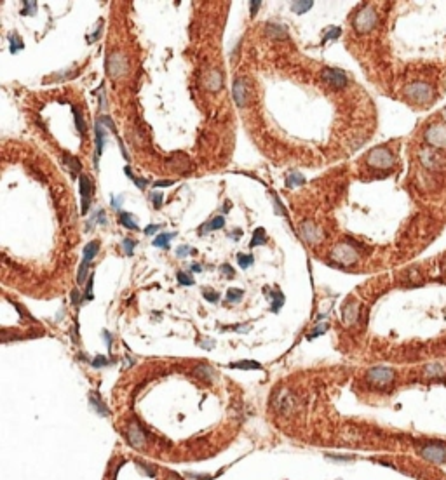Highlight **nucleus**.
<instances>
[{
	"label": "nucleus",
	"instance_id": "12",
	"mask_svg": "<svg viewBox=\"0 0 446 480\" xmlns=\"http://www.w3.org/2000/svg\"><path fill=\"white\" fill-rule=\"evenodd\" d=\"M422 458L432 461V463H445L446 461V447L439 444H427L420 449Z\"/></svg>",
	"mask_w": 446,
	"mask_h": 480
},
{
	"label": "nucleus",
	"instance_id": "24",
	"mask_svg": "<svg viewBox=\"0 0 446 480\" xmlns=\"http://www.w3.org/2000/svg\"><path fill=\"white\" fill-rule=\"evenodd\" d=\"M229 367L230 369H241V371H251V369L260 371V369H262V364L256 362V360H239V362H232V364H229Z\"/></svg>",
	"mask_w": 446,
	"mask_h": 480
},
{
	"label": "nucleus",
	"instance_id": "60",
	"mask_svg": "<svg viewBox=\"0 0 446 480\" xmlns=\"http://www.w3.org/2000/svg\"><path fill=\"white\" fill-rule=\"evenodd\" d=\"M242 237V230H233V233H230V239H233V240H239Z\"/></svg>",
	"mask_w": 446,
	"mask_h": 480
},
{
	"label": "nucleus",
	"instance_id": "21",
	"mask_svg": "<svg viewBox=\"0 0 446 480\" xmlns=\"http://www.w3.org/2000/svg\"><path fill=\"white\" fill-rule=\"evenodd\" d=\"M194 374H196L197 377H200V379L208 381V383H211V381L214 379V369L208 364H199L196 369H194Z\"/></svg>",
	"mask_w": 446,
	"mask_h": 480
},
{
	"label": "nucleus",
	"instance_id": "44",
	"mask_svg": "<svg viewBox=\"0 0 446 480\" xmlns=\"http://www.w3.org/2000/svg\"><path fill=\"white\" fill-rule=\"evenodd\" d=\"M188 254H196V251H194L190 245H179V247L176 249V256L178 257H187Z\"/></svg>",
	"mask_w": 446,
	"mask_h": 480
},
{
	"label": "nucleus",
	"instance_id": "41",
	"mask_svg": "<svg viewBox=\"0 0 446 480\" xmlns=\"http://www.w3.org/2000/svg\"><path fill=\"white\" fill-rule=\"evenodd\" d=\"M110 362H113V360H110V359H107V357H103V355H98L96 359H92V362H91V365L92 367H105V365H108Z\"/></svg>",
	"mask_w": 446,
	"mask_h": 480
},
{
	"label": "nucleus",
	"instance_id": "50",
	"mask_svg": "<svg viewBox=\"0 0 446 480\" xmlns=\"http://www.w3.org/2000/svg\"><path fill=\"white\" fill-rule=\"evenodd\" d=\"M92 221H96V223H100V224H107V218H105V211L103 209H100V211H96L94 212V218H92ZM91 221V223H92ZM89 223V224H91Z\"/></svg>",
	"mask_w": 446,
	"mask_h": 480
},
{
	"label": "nucleus",
	"instance_id": "2",
	"mask_svg": "<svg viewBox=\"0 0 446 480\" xmlns=\"http://www.w3.org/2000/svg\"><path fill=\"white\" fill-rule=\"evenodd\" d=\"M394 164H396V158H394V154H392L387 146L373 148L366 155V166L371 167V169H380V171L391 169Z\"/></svg>",
	"mask_w": 446,
	"mask_h": 480
},
{
	"label": "nucleus",
	"instance_id": "4",
	"mask_svg": "<svg viewBox=\"0 0 446 480\" xmlns=\"http://www.w3.org/2000/svg\"><path fill=\"white\" fill-rule=\"evenodd\" d=\"M330 257L337 263L338 266H349V265H356L359 261V253L354 245L350 244H337L333 249H331Z\"/></svg>",
	"mask_w": 446,
	"mask_h": 480
},
{
	"label": "nucleus",
	"instance_id": "33",
	"mask_svg": "<svg viewBox=\"0 0 446 480\" xmlns=\"http://www.w3.org/2000/svg\"><path fill=\"white\" fill-rule=\"evenodd\" d=\"M242 298H244V291L235 289V287H230V289L227 291L225 301H229V303H239Z\"/></svg>",
	"mask_w": 446,
	"mask_h": 480
},
{
	"label": "nucleus",
	"instance_id": "18",
	"mask_svg": "<svg viewBox=\"0 0 446 480\" xmlns=\"http://www.w3.org/2000/svg\"><path fill=\"white\" fill-rule=\"evenodd\" d=\"M98 251H100V242H98V240H91V242L84 247V257H82L84 265L91 266L92 259H94V256L98 254Z\"/></svg>",
	"mask_w": 446,
	"mask_h": 480
},
{
	"label": "nucleus",
	"instance_id": "53",
	"mask_svg": "<svg viewBox=\"0 0 446 480\" xmlns=\"http://www.w3.org/2000/svg\"><path fill=\"white\" fill-rule=\"evenodd\" d=\"M173 185H175V181H173V179H159V181H155V183H154V187H155V188L173 187Z\"/></svg>",
	"mask_w": 446,
	"mask_h": 480
},
{
	"label": "nucleus",
	"instance_id": "17",
	"mask_svg": "<svg viewBox=\"0 0 446 480\" xmlns=\"http://www.w3.org/2000/svg\"><path fill=\"white\" fill-rule=\"evenodd\" d=\"M263 294H267L268 298H270V310L274 311V313H279V310L284 305V294L281 292L279 289L270 291L268 287H263Z\"/></svg>",
	"mask_w": 446,
	"mask_h": 480
},
{
	"label": "nucleus",
	"instance_id": "19",
	"mask_svg": "<svg viewBox=\"0 0 446 480\" xmlns=\"http://www.w3.org/2000/svg\"><path fill=\"white\" fill-rule=\"evenodd\" d=\"M265 35L270 38H288V30L286 26L277 25V23H268L265 26Z\"/></svg>",
	"mask_w": 446,
	"mask_h": 480
},
{
	"label": "nucleus",
	"instance_id": "56",
	"mask_svg": "<svg viewBox=\"0 0 446 480\" xmlns=\"http://www.w3.org/2000/svg\"><path fill=\"white\" fill-rule=\"evenodd\" d=\"M274 202H275V212H281L283 216H286V209L283 207V204H281V200H279L277 195H274Z\"/></svg>",
	"mask_w": 446,
	"mask_h": 480
},
{
	"label": "nucleus",
	"instance_id": "52",
	"mask_svg": "<svg viewBox=\"0 0 446 480\" xmlns=\"http://www.w3.org/2000/svg\"><path fill=\"white\" fill-rule=\"evenodd\" d=\"M101 30H103V23H100V26H98V30H96V32H94V34H92V35H89V37H88V42H89V44H94V42H96L98 38H100V35H101Z\"/></svg>",
	"mask_w": 446,
	"mask_h": 480
},
{
	"label": "nucleus",
	"instance_id": "34",
	"mask_svg": "<svg viewBox=\"0 0 446 480\" xmlns=\"http://www.w3.org/2000/svg\"><path fill=\"white\" fill-rule=\"evenodd\" d=\"M253 263H254L253 254H242V253L237 254V265L241 266L242 270H248Z\"/></svg>",
	"mask_w": 446,
	"mask_h": 480
},
{
	"label": "nucleus",
	"instance_id": "28",
	"mask_svg": "<svg viewBox=\"0 0 446 480\" xmlns=\"http://www.w3.org/2000/svg\"><path fill=\"white\" fill-rule=\"evenodd\" d=\"M63 158H65V164H67V167L70 169L71 174H79L80 172L82 166H80L79 158H75L73 155H70V154H63ZM79 176H80V174H79Z\"/></svg>",
	"mask_w": 446,
	"mask_h": 480
},
{
	"label": "nucleus",
	"instance_id": "11",
	"mask_svg": "<svg viewBox=\"0 0 446 480\" xmlns=\"http://www.w3.org/2000/svg\"><path fill=\"white\" fill-rule=\"evenodd\" d=\"M300 237L310 245H316L319 244L322 240V232L321 228H317L312 221H303L300 224Z\"/></svg>",
	"mask_w": 446,
	"mask_h": 480
},
{
	"label": "nucleus",
	"instance_id": "35",
	"mask_svg": "<svg viewBox=\"0 0 446 480\" xmlns=\"http://www.w3.org/2000/svg\"><path fill=\"white\" fill-rule=\"evenodd\" d=\"M23 11H21V16H26V14H30V16H35L37 14V2H34V0H25L23 2Z\"/></svg>",
	"mask_w": 446,
	"mask_h": 480
},
{
	"label": "nucleus",
	"instance_id": "25",
	"mask_svg": "<svg viewBox=\"0 0 446 480\" xmlns=\"http://www.w3.org/2000/svg\"><path fill=\"white\" fill-rule=\"evenodd\" d=\"M265 242H267V233H265V228L258 226L253 232V237H251V240H250V249L265 245Z\"/></svg>",
	"mask_w": 446,
	"mask_h": 480
},
{
	"label": "nucleus",
	"instance_id": "58",
	"mask_svg": "<svg viewBox=\"0 0 446 480\" xmlns=\"http://www.w3.org/2000/svg\"><path fill=\"white\" fill-rule=\"evenodd\" d=\"M103 338H105V341H107V346H108V350H112V336H110V332L108 331H103Z\"/></svg>",
	"mask_w": 446,
	"mask_h": 480
},
{
	"label": "nucleus",
	"instance_id": "1",
	"mask_svg": "<svg viewBox=\"0 0 446 480\" xmlns=\"http://www.w3.org/2000/svg\"><path fill=\"white\" fill-rule=\"evenodd\" d=\"M405 96L406 100L413 104H429L434 100V87L427 82H411L405 87Z\"/></svg>",
	"mask_w": 446,
	"mask_h": 480
},
{
	"label": "nucleus",
	"instance_id": "29",
	"mask_svg": "<svg viewBox=\"0 0 446 480\" xmlns=\"http://www.w3.org/2000/svg\"><path fill=\"white\" fill-rule=\"evenodd\" d=\"M7 40H9V49H11V52L13 54H16V52H19V51L25 49V44H23V40H21V37L18 34H11L7 37Z\"/></svg>",
	"mask_w": 446,
	"mask_h": 480
},
{
	"label": "nucleus",
	"instance_id": "48",
	"mask_svg": "<svg viewBox=\"0 0 446 480\" xmlns=\"http://www.w3.org/2000/svg\"><path fill=\"white\" fill-rule=\"evenodd\" d=\"M314 329H316V331L310 332V334L307 336L309 340H314V338H317V336H319V334H324L326 329H328V324H321V326H316V327H314Z\"/></svg>",
	"mask_w": 446,
	"mask_h": 480
},
{
	"label": "nucleus",
	"instance_id": "9",
	"mask_svg": "<svg viewBox=\"0 0 446 480\" xmlns=\"http://www.w3.org/2000/svg\"><path fill=\"white\" fill-rule=\"evenodd\" d=\"M321 79L324 80L326 84H330L333 89H343V87H347V84H349L347 75L343 73L342 70H337V68H322Z\"/></svg>",
	"mask_w": 446,
	"mask_h": 480
},
{
	"label": "nucleus",
	"instance_id": "3",
	"mask_svg": "<svg viewBox=\"0 0 446 480\" xmlns=\"http://www.w3.org/2000/svg\"><path fill=\"white\" fill-rule=\"evenodd\" d=\"M378 25V14L373 7H363L356 13L354 19H352V26L357 34H370L371 30H375V26Z\"/></svg>",
	"mask_w": 446,
	"mask_h": 480
},
{
	"label": "nucleus",
	"instance_id": "43",
	"mask_svg": "<svg viewBox=\"0 0 446 480\" xmlns=\"http://www.w3.org/2000/svg\"><path fill=\"white\" fill-rule=\"evenodd\" d=\"M225 226V218L223 216H216L213 221H209V228H211V232L213 230H220V228Z\"/></svg>",
	"mask_w": 446,
	"mask_h": 480
},
{
	"label": "nucleus",
	"instance_id": "23",
	"mask_svg": "<svg viewBox=\"0 0 446 480\" xmlns=\"http://www.w3.org/2000/svg\"><path fill=\"white\" fill-rule=\"evenodd\" d=\"M89 404H91L92 409L98 411L101 416H108V407L105 406L103 400H101V397L96 394V392H91V394H89Z\"/></svg>",
	"mask_w": 446,
	"mask_h": 480
},
{
	"label": "nucleus",
	"instance_id": "13",
	"mask_svg": "<svg viewBox=\"0 0 446 480\" xmlns=\"http://www.w3.org/2000/svg\"><path fill=\"white\" fill-rule=\"evenodd\" d=\"M202 86L209 92H218L223 87V73L220 70H216V68L209 70L208 73L202 75Z\"/></svg>",
	"mask_w": 446,
	"mask_h": 480
},
{
	"label": "nucleus",
	"instance_id": "27",
	"mask_svg": "<svg viewBox=\"0 0 446 480\" xmlns=\"http://www.w3.org/2000/svg\"><path fill=\"white\" fill-rule=\"evenodd\" d=\"M175 237H176V232H173V233H161V235H157L154 239V245H155V247H159V249H167V247H169V242H171Z\"/></svg>",
	"mask_w": 446,
	"mask_h": 480
},
{
	"label": "nucleus",
	"instance_id": "46",
	"mask_svg": "<svg viewBox=\"0 0 446 480\" xmlns=\"http://www.w3.org/2000/svg\"><path fill=\"white\" fill-rule=\"evenodd\" d=\"M150 199H152V206H154L155 209H161V207H162V199H164V195L161 193V191H155V193H152V195H150Z\"/></svg>",
	"mask_w": 446,
	"mask_h": 480
},
{
	"label": "nucleus",
	"instance_id": "39",
	"mask_svg": "<svg viewBox=\"0 0 446 480\" xmlns=\"http://www.w3.org/2000/svg\"><path fill=\"white\" fill-rule=\"evenodd\" d=\"M250 329L251 327L248 326V324H244V326H223L220 331L221 332L223 331H235V332H244V334H246V332H250Z\"/></svg>",
	"mask_w": 446,
	"mask_h": 480
},
{
	"label": "nucleus",
	"instance_id": "5",
	"mask_svg": "<svg viewBox=\"0 0 446 480\" xmlns=\"http://www.w3.org/2000/svg\"><path fill=\"white\" fill-rule=\"evenodd\" d=\"M129 70V65H127V58L124 54L119 52V51H113V52L108 54L107 58V73L112 79H121L127 73Z\"/></svg>",
	"mask_w": 446,
	"mask_h": 480
},
{
	"label": "nucleus",
	"instance_id": "40",
	"mask_svg": "<svg viewBox=\"0 0 446 480\" xmlns=\"http://www.w3.org/2000/svg\"><path fill=\"white\" fill-rule=\"evenodd\" d=\"M98 120H100L101 124L105 125L107 129H110V131H113V134H117V127H115V124H113V120L110 119L108 115H100L98 117Z\"/></svg>",
	"mask_w": 446,
	"mask_h": 480
},
{
	"label": "nucleus",
	"instance_id": "42",
	"mask_svg": "<svg viewBox=\"0 0 446 480\" xmlns=\"http://www.w3.org/2000/svg\"><path fill=\"white\" fill-rule=\"evenodd\" d=\"M79 75V70H65L63 73L54 75V80H67V79H73Z\"/></svg>",
	"mask_w": 446,
	"mask_h": 480
},
{
	"label": "nucleus",
	"instance_id": "51",
	"mask_svg": "<svg viewBox=\"0 0 446 480\" xmlns=\"http://www.w3.org/2000/svg\"><path fill=\"white\" fill-rule=\"evenodd\" d=\"M262 7V2L260 0H254V2H250V13H251V17H254L256 16V13H258V9Z\"/></svg>",
	"mask_w": 446,
	"mask_h": 480
},
{
	"label": "nucleus",
	"instance_id": "8",
	"mask_svg": "<svg viewBox=\"0 0 446 480\" xmlns=\"http://www.w3.org/2000/svg\"><path fill=\"white\" fill-rule=\"evenodd\" d=\"M426 141L434 148L446 150V125L445 124H432L426 131Z\"/></svg>",
	"mask_w": 446,
	"mask_h": 480
},
{
	"label": "nucleus",
	"instance_id": "57",
	"mask_svg": "<svg viewBox=\"0 0 446 480\" xmlns=\"http://www.w3.org/2000/svg\"><path fill=\"white\" fill-rule=\"evenodd\" d=\"M133 183L136 185L138 188H140V190H145L146 185H148V179H145V178H134Z\"/></svg>",
	"mask_w": 446,
	"mask_h": 480
},
{
	"label": "nucleus",
	"instance_id": "47",
	"mask_svg": "<svg viewBox=\"0 0 446 480\" xmlns=\"http://www.w3.org/2000/svg\"><path fill=\"white\" fill-rule=\"evenodd\" d=\"M220 272H221V275H225L227 278H233V275H235V270H233L229 263H223V265L220 266Z\"/></svg>",
	"mask_w": 446,
	"mask_h": 480
},
{
	"label": "nucleus",
	"instance_id": "54",
	"mask_svg": "<svg viewBox=\"0 0 446 480\" xmlns=\"http://www.w3.org/2000/svg\"><path fill=\"white\" fill-rule=\"evenodd\" d=\"M138 466H142V470L146 473L148 477H155V470L152 466H148V464H145V463H142V461H138Z\"/></svg>",
	"mask_w": 446,
	"mask_h": 480
},
{
	"label": "nucleus",
	"instance_id": "7",
	"mask_svg": "<svg viewBox=\"0 0 446 480\" xmlns=\"http://www.w3.org/2000/svg\"><path fill=\"white\" fill-rule=\"evenodd\" d=\"M232 96H233V101L237 104L239 108H246L250 104V87H248V82L244 77H235L233 80V86H232Z\"/></svg>",
	"mask_w": 446,
	"mask_h": 480
},
{
	"label": "nucleus",
	"instance_id": "10",
	"mask_svg": "<svg viewBox=\"0 0 446 480\" xmlns=\"http://www.w3.org/2000/svg\"><path fill=\"white\" fill-rule=\"evenodd\" d=\"M79 187H80V197H82V206H80V212L84 216L89 212L91 207V195H92V183L89 179L88 174H80L79 176Z\"/></svg>",
	"mask_w": 446,
	"mask_h": 480
},
{
	"label": "nucleus",
	"instance_id": "20",
	"mask_svg": "<svg viewBox=\"0 0 446 480\" xmlns=\"http://www.w3.org/2000/svg\"><path fill=\"white\" fill-rule=\"evenodd\" d=\"M446 374V365L441 362H434L424 367V376L426 377H441Z\"/></svg>",
	"mask_w": 446,
	"mask_h": 480
},
{
	"label": "nucleus",
	"instance_id": "62",
	"mask_svg": "<svg viewBox=\"0 0 446 480\" xmlns=\"http://www.w3.org/2000/svg\"><path fill=\"white\" fill-rule=\"evenodd\" d=\"M121 200H122V197H119V199H113L112 197V206L115 207V209H119V207H121Z\"/></svg>",
	"mask_w": 446,
	"mask_h": 480
},
{
	"label": "nucleus",
	"instance_id": "37",
	"mask_svg": "<svg viewBox=\"0 0 446 480\" xmlns=\"http://www.w3.org/2000/svg\"><path fill=\"white\" fill-rule=\"evenodd\" d=\"M134 247H136V240L124 239V242H122V251L125 253V256H133V254H134Z\"/></svg>",
	"mask_w": 446,
	"mask_h": 480
},
{
	"label": "nucleus",
	"instance_id": "6",
	"mask_svg": "<svg viewBox=\"0 0 446 480\" xmlns=\"http://www.w3.org/2000/svg\"><path fill=\"white\" fill-rule=\"evenodd\" d=\"M396 377V373L389 367H371L366 373V379L370 385L375 386H387L391 385Z\"/></svg>",
	"mask_w": 446,
	"mask_h": 480
},
{
	"label": "nucleus",
	"instance_id": "16",
	"mask_svg": "<svg viewBox=\"0 0 446 480\" xmlns=\"http://www.w3.org/2000/svg\"><path fill=\"white\" fill-rule=\"evenodd\" d=\"M127 440L133 447H142L145 444V433L138 423H131L127 427Z\"/></svg>",
	"mask_w": 446,
	"mask_h": 480
},
{
	"label": "nucleus",
	"instance_id": "61",
	"mask_svg": "<svg viewBox=\"0 0 446 480\" xmlns=\"http://www.w3.org/2000/svg\"><path fill=\"white\" fill-rule=\"evenodd\" d=\"M190 270H192L194 274H200V272H202V266H200V265H197V263H194V265L190 266Z\"/></svg>",
	"mask_w": 446,
	"mask_h": 480
},
{
	"label": "nucleus",
	"instance_id": "55",
	"mask_svg": "<svg viewBox=\"0 0 446 480\" xmlns=\"http://www.w3.org/2000/svg\"><path fill=\"white\" fill-rule=\"evenodd\" d=\"M161 228H162L161 224H148V226H146L143 232H145V235H154V233H157Z\"/></svg>",
	"mask_w": 446,
	"mask_h": 480
},
{
	"label": "nucleus",
	"instance_id": "32",
	"mask_svg": "<svg viewBox=\"0 0 446 480\" xmlns=\"http://www.w3.org/2000/svg\"><path fill=\"white\" fill-rule=\"evenodd\" d=\"M314 5V2L312 0H309V2H293L291 4V11L295 14H305L307 11H310V7Z\"/></svg>",
	"mask_w": 446,
	"mask_h": 480
},
{
	"label": "nucleus",
	"instance_id": "59",
	"mask_svg": "<svg viewBox=\"0 0 446 480\" xmlns=\"http://www.w3.org/2000/svg\"><path fill=\"white\" fill-rule=\"evenodd\" d=\"M124 174H125V176H127V178L131 179V181H133V179L136 178V176H134V174H133V171H131V167H129V166H125V167H124Z\"/></svg>",
	"mask_w": 446,
	"mask_h": 480
},
{
	"label": "nucleus",
	"instance_id": "26",
	"mask_svg": "<svg viewBox=\"0 0 446 480\" xmlns=\"http://www.w3.org/2000/svg\"><path fill=\"white\" fill-rule=\"evenodd\" d=\"M305 176H302L300 172H296V171H293V172H289L288 176H286V187L288 188H296V187H302V185H305Z\"/></svg>",
	"mask_w": 446,
	"mask_h": 480
},
{
	"label": "nucleus",
	"instance_id": "30",
	"mask_svg": "<svg viewBox=\"0 0 446 480\" xmlns=\"http://www.w3.org/2000/svg\"><path fill=\"white\" fill-rule=\"evenodd\" d=\"M119 223L127 228V230H138V223L134 221V216L131 212H121L119 214Z\"/></svg>",
	"mask_w": 446,
	"mask_h": 480
},
{
	"label": "nucleus",
	"instance_id": "31",
	"mask_svg": "<svg viewBox=\"0 0 446 480\" xmlns=\"http://www.w3.org/2000/svg\"><path fill=\"white\" fill-rule=\"evenodd\" d=\"M71 112H73V117H75V127L80 134H86V122H84V115L77 106H71Z\"/></svg>",
	"mask_w": 446,
	"mask_h": 480
},
{
	"label": "nucleus",
	"instance_id": "15",
	"mask_svg": "<svg viewBox=\"0 0 446 480\" xmlns=\"http://www.w3.org/2000/svg\"><path fill=\"white\" fill-rule=\"evenodd\" d=\"M94 134H96V154H94V169H98L100 166V157H101V152H103V146H105V137H107V129L105 125L101 124L100 120L96 119V125H94Z\"/></svg>",
	"mask_w": 446,
	"mask_h": 480
},
{
	"label": "nucleus",
	"instance_id": "22",
	"mask_svg": "<svg viewBox=\"0 0 446 480\" xmlns=\"http://www.w3.org/2000/svg\"><path fill=\"white\" fill-rule=\"evenodd\" d=\"M359 315V305L357 303H349L343 308V322L345 324H354L357 320Z\"/></svg>",
	"mask_w": 446,
	"mask_h": 480
},
{
	"label": "nucleus",
	"instance_id": "38",
	"mask_svg": "<svg viewBox=\"0 0 446 480\" xmlns=\"http://www.w3.org/2000/svg\"><path fill=\"white\" fill-rule=\"evenodd\" d=\"M176 280H178L179 286H194V282H196L190 275L185 274V272H178V274H176Z\"/></svg>",
	"mask_w": 446,
	"mask_h": 480
},
{
	"label": "nucleus",
	"instance_id": "14",
	"mask_svg": "<svg viewBox=\"0 0 446 480\" xmlns=\"http://www.w3.org/2000/svg\"><path fill=\"white\" fill-rule=\"evenodd\" d=\"M418 157H420L422 164H424L426 167H429V169H438V167L443 164V157L432 148L422 150L420 154H418Z\"/></svg>",
	"mask_w": 446,
	"mask_h": 480
},
{
	"label": "nucleus",
	"instance_id": "49",
	"mask_svg": "<svg viewBox=\"0 0 446 480\" xmlns=\"http://www.w3.org/2000/svg\"><path fill=\"white\" fill-rule=\"evenodd\" d=\"M199 346L204 348V350H213L214 348V341L213 340H208V338H199Z\"/></svg>",
	"mask_w": 446,
	"mask_h": 480
},
{
	"label": "nucleus",
	"instance_id": "63",
	"mask_svg": "<svg viewBox=\"0 0 446 480\" xmlns=\"http://www.w3.org/2000/svg\"><path fill=\"white\" fill-rule=\"evenodd\" d=\"M443 115H445V120H446V110H445V113H443Z\"/></svg>",
	"mask_w": 446,
	"mask_h": 480
},
{
	"label": "nucleus",
	"instance_id": "36",
	"mask_svg": "<svg viewBox=\"0 0 446 480\" xmlns=\"http://www.w3.org/2000/svg\"><path fill=\"white\" fill-rule=\"evenodd\" d=\"M340 34H342V30H340V28H335V26H331V28L326 30L324 38H322V40H321V44H326V42H328V40H337V38L340 37Z\"/></svg>",
	"mask_w": 446,
	"mask_h": 480
},
{
	"label": "nucleus",
	"instance_id": "45",
	"mask_svg": "<svg viewBox=\"0 0 446 480\" xmlns=\"http://www.w3.org/2000/svg\"><path fill=\"white\" fill-rule=\"evenodd\" d=\"M202 296H204V298L208 299L209 303H218V301H220V292H214V291L204 289V291H202Z\"/></svg>",
	"mask_w": 446,
	"mask_h": 480
}]
</instances>
